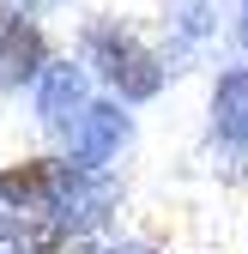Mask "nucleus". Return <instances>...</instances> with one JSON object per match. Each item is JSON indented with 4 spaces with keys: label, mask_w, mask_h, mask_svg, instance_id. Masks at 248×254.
<instances>
[{
    "label": "nucleus",
    "mask_w": 248,
    "mask_h": 254,
    "mask_svg": "<svg viewBox=\"0 0 248 254\" xmlns=\"http://www.w3.org/2000/svg\"><path fill=\"white\" fill-rule=\"evenodd\" d=\"M30 55V37H24V30L18 24H6V18H0V79H6V73H18V61Z\"/></svg>",
    "instance_id": "1"
}]
</instances>
